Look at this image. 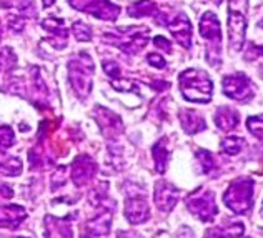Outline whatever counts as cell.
Here are the masks:
<instances>
[{"mask_svg":"<svg viewBox=\"0 0 263 238\" xmlns=\"http://www.w3.org/2000/svg\"><path fill=\"white\" fill-rule=\"evenodd\" d=\"M154 44H155L158 48H162V50H165V52H170V50H172V44H170V42H168L167 39H165V37H155Z\"/></svg>","mask_w":263,"mask_h":238,"instance_id":"obj_27","label":"cell"},{"mask_svg":"<svg viewBox=\"0 0 263 238\" xmlns=\"http://www.w3.org/2000/svg\"><path fill=\"white\" fill-rule=\"evenodd\" d=\"M186 207L202 222H213L218 213L215 193L212 190H206V188H198V190L193 192L186 198Z\"/></svg>","mask_w":263,"mask_h":238,"instance_id":"obj_5","label":"cell"},{"mask_svg":"<svg viewBox=\"0 0 263 238\" xmlns=\"http://www.w3.org/2000/svg\"><path fill=\"white\" fill-rule=\"evenodd\" d=\"M212 2H213V4H220V2H221V0H212Z\"/></svg>","mask_w":263,"mask_h":238,"instance_id":"obj_31","label":"cell"},{"mask_svg":"<svg viewBox=\"0 0 263 238\" xmlns=\"http://www.w3.org/2000/svg\"><path fill=\"white\" fill-rule=\"evenodd\" d=\"M97 170L95 162L87 155H80L72 163V180L77 187H84L93 178Z\"/></svg>","mask_w":263,"mask_h":238,"instance_id":"obj_11","label":"cell"},{"mask_svg":"<svg viewBox=\"0 0 263 238\" xmlns=\"http://www.w3.org/2000/svg\"><path fill=\"white\" fill-rule=\"evenodd\" d=\"M45 238H72V227L67 218H45Z\"/></svg>","mask_w":263,"mask_h":238,"instance_id":"obj_16","label":"cell"},{"mask_svg":"<svg viewBox=\"0 0 263 238\" xmlns=\"http://www.w3.org/2000/svg\"><path fill=\"white\" fill-rule=\"evenodd\" d=\"M167 138H162L160 142H157L154 147V158H155V169L158 173H163L167 169V162H168V150L167 147Z\"/></svg>","mask_w":263,"mask_h":238,"instance_id":"obj_20","label":"cell"},{"mask_svg":"<svg viewBox=\"0 0 263 238\" xmlns=\"http://www.w3.org/2000/svg\"><path fill=\"white\" fill-rule=\"evenodd\" d=\"M93 60L90 55L82 53L80 57L70 60L68 64V80H70L75 92L82 97H87L92 90V74H93Z\"/></svg>","mask_w":263,"mask_h":238,"instance_id":"obj_3","label":"cell"},{"mask_svg":"<svg viewBox=\"0 0 263 238\" xmlns=\"http://www.w3.org/2000/svg\"><path fill=\"white\" fill-rule=\"evenodd\" d=\"M247 129L252 132L253 137H257L260 140V143L263 145V115L260 117H250L247 120Z\"/></svg>","mask_w":263,"mask_h":238,"instance_id":"obj_23","label":"cell"},{"mask_svg":"<svg viewBox=\"0 0 263 238\" xmlns=\"http://www.w3.org/2000/svg\"><path fill=\"white\" fill-rule=\"evenodd\" d=\"M148 202L145 193L142 192H134L130 193L125 200V216L132 225H138V223L147 222L148 218Z\"/></svg>","mask_w":263,"mask_h":238,"instance_id":"obj_9","label":"cell"},{"mask_svg":"<svg viewBox=\"0 0 263 238\" xmlns=\"http://www.w3.org/2000/svg\"><path fill=\"white\" fill-rule=\"evenodd\" d=\"M223 94L237 102H247L253 97L252 82L243 74L227 75L223 79Z\"/></svg>","mask_w":263,"mask_h":238,"instance_id":"obj_7","label":"cell"},{"mask_svg":"<svg viewBox=\"0 0 263 238\" xmlns=\"http://www.w3.org/2000/svg\"><path fill=\"white\" fill-rule=\"evenodd\" d=\"M108 42H112L120 50L127 53H137L147 45L148 29L145 27H128V29H117L114 33H107Z\"/></svg>","mask_w":263,"mask_h":238,"instance_id":"obj_4","label":"cell"},{"mask_svg":"<svg viewBox=\"0 0 263 238\" xmlns=\"http://www.w3.org/2000/svg\"><path fill=\"white\" fill-rule=\"evenodd\" d=\"M221 150H223L227 155H237L245 147V138L241 137H227L223 142H221Z\"/></svg>","mask_w":263,"mask_h":238,"instance_id":"obj_21","label":"cell"},{"mask_svg":"<svg viewBox=\"0 0 263 238\" xmlns=\"http://www.w3.org/2000/svg\"><path fill=\"white\" fill-rule=\"evenodd\" d=\"M180 90L186 100L195 103H206L212 100L213 83L206 72L198 68H189L180 74Z\"/></svg>","mask_w":263,"mask_h":238,"instance_id":"obj_1","label":"cell"},{"mask_svg":"<svg viewBox=\"0 0 263 238\" xmlns=\"http://www.w3.org/2000/svg\"><path fill=\"white\" fill-rule=\"evenodd\" d=\"M247 19L240 10L230 7L228 9V37H230V50L240 52L245 42Z\"/></svg>","mask_w":263,"mask_h":238,"instance_id":"obj_8","label":"cell"},{"mask_svg":"<svg viewBox=\"0 0 263 238\" xmlns=\"http://www.w3.org/2000/svg\"><path fill=\"white\" fill-rule=\"evenodd\" d=\"M110 222H112V213L110 212L99 213L84 227L82 238H99L107 235L110 230Z\"/></svg>","mask_w":263,"mask_h":238,"instance_id":"obj_14","label":"cell"},{"mask_svg":"<svg viewBox=\"0 0 263 238\" xmlns=\"http://www.w3.org/2000/svg\"><path fill=\"white\" fill-rule=\"evenodd\" d=\"M147 60H148V64H152L157 68H163L165 67V60H163V57L160 53H150L147 57Z\"/></svg>","mask_w":263,"mask_h":238,"instance_id":"obj_26","label":"cell"},{"mask_svg":"<svg viewBox=\"0 0 263 238\" xmlns=\"http://www.w3.org/2000/svg\"><path fill=\"white\" fill-rule=\"evenodd\" d=\"M180 122H182V127L186 134H198V132L206 129V123L202 115L193 110H183L180 114Z\"/></svg>","mask_w":263,"mask_h":238,"instance_id":"obj_18","label":"cell"},{"mask_svg":"<svg viewBox=\"0 0 263 238\" xmlns=\"http://www.w3.org/2000/svg\"><path fill=\"white\" fill-rule=\"evenodd\" d=\"M223 202L232 212L238 215L247 213L253 204V181L250 178L235 180L225 192Z\"/></svg>","mask_w":263,"mask_h":238,"instance_id":"obj_2","label":"cell"},{"mask_svg":"<svg viewBox=\"0 0 263 238\" xmlns=\"http://www.w3.org/2000/svg\"><path fill=\"white\" fill-rule=\"evenodd\" d=\"M257 52H258L260 55H263V47H257Z\"/></svg>","mask_w":263,"mask_h":238,"instance_id":"obj_30","label":"cell"},{"mask_svg":"<svg viewBox=\"0 0 263 238\" xmlns=\"http://www.w3.org/2000/svg\"><path fill=\"white\" fill-rule=\"evenodd\" d=\"M13 197V190L9 185H0V200H9Z\"/></svg>","mask_w":263,"mask_h":238,"instance_id":"obj_28","label":"cell"},{"mask_svg":"<svg viewBox=\"0 0 263 238\" xmlns=\"http://www.w3.org/2000/svg\"><path fill=\"white\" fill-rule=\"evenodd\" d=\"M73 33L79 40H84V42L90 40V37H92V30H90V27L85 24H80V22H77L73 25Z\"/></svg>","mask_w":263,"mask_h":238,"instance_id":"obj_25","label":"cell"},{"mask_svg":"<svg viewBox=\"0 0 263 238\" xmlns=\"http://www.w3.org/2000/svg\"><path fill=\"white\" fill-rule=\"evenodd\" d=\"M68 4L77 10L92 13L102 20H115L120 13L119 7L108 0H68Z\"/></svg>","mask_w":263,"mask_h":238,"instance_id":"obj_6","label":"cell"},{"mask_svg":"<svg viewBox=\"0 0 263 238\" xmlns=\"http://www.w3.org/2000/svg\"><path fill=\"white\" fill-rule=\"evenodd\" d=\"M180 197V190L174 185L167 184V181H158L155 187V204L162 212H170L172 208L177 205V200Z\"/></svg>","mask_w":263,"mask_h":238,"instance_id":"obj_12","label":"cell"},{"mask_svg":"<svg viewBox=\"0 0 263 238\" xmlns=\"http://www.w3.org/2000/svg\"><path fill=\"white\" fill-rule=\"evenodd\" d=\"M13 143V132L9 127H0V150L10 149Z\"/></svg>","mask_w":263,"mask_h":238,"instance_id":"obj_24","label":"cell"},{"mask_svg":"<svg viewBox=\"0 0 263 238\" xmlns=\"http://www.w3.org/2000/svg\"><path fill=\"white\" fill-rule=\"evenodd\" d=\"M128 13L132 17H148V15H157L158 7L152 2V0H138V2L132 4L128 7Z\"/></svg>","mask_w":263,"mask_h":238,"instance_id":"obj_19","label":"cell"},{"mask_svg":"<svg viewBox=\"0 0 263 238\" xmlns=\"http://www.w3.org/2000/svg\"><path fill=\"white\" fill-rule=\"evenodd\" d=\"M197 158H198V163H200V169H202L203 173H210L217 169V162L213 160V155L210 152L206 150H198L197 152Z\"/></svg>","mask_w":263,"mask_h":238,"instance_id":"obj_22","label":"cell"},{"mask_svg":"<svg viewBox=\"0 0 263 238\" xmlns=\"http://www.w3.org/2000/svg\"><path fill=\"white\" fill-rule=\"evenodd\" d=\"M25 210L18 205H0V227L17 228L25 220Z\"/></svg>","mask_w":263,"mask_h":238,"instance_id":"obj_15","label":"cell"},{"mask_svg":"<svg viewBox=\"0 0 263 238\" xmlns=\"http://www.w3.org/2000/svg\"><path fill=\"white\" fill-rule=\"evenodd\" d=\"M238 112L230 107H220L215 112V123L220 130L223 132H232L238 125Z\"/></svg>","mask_w":263,"mask_h":238,"instance_id":"obj_17","label":"cell"},{"mask_svg":"<svg viewBox=\"0 0 263 238\" xmlns=\"http://www.w3.org/2000/svg\"><path fill=\"white\" fill-rule=\"evenodd\" d=\"M119 238H138V236L132 235V233H119Z\"/></svg>","mask_w":263,"mask_h":238,"instance_id":"obj_29","label":"cell"},{"mask_svg":"<svg viewBox=\"0 0 263 238\" xmlns=\"http://www.w3.org/2000/svg\"><path fill=\"white\" fill-rule=\"evenodd\" d=\"M168 25V30L172 32V35L177 39V42L182 47L185 48H190L192 45V25H190V20L185 13H178V15L170 20L167 24Z\"/></svg>","mask_w":263,"mask_h":238,"instance_id":"obj_13","label":"cell"},{"mask_svg":"<svg viewBox=\"0 0 263 238\" xmlns=\"http://www.w3.org/2000/svg\"><path fill=\"white\" fill-rule=\"evenodd\" d=\"M200 35L210 42L213 52H215V55H218L221 45V30L220 20L213 12H205L202 19H200Z\"/></svg>","mask_w":263,"mask_h":238,"instance_id":"obj_10","label":"cell"},{"mask_svg":"<svg viewBox=\"0 0 263 238\" xmlns=\"http://www.w3.org/2000/svg\"><path fill=\"white\" fill-rule=\"evenodd\" d=\"M261 215H263V205H261Z\"/></svg>","mask_w":263,"mask_h":238,"instance_id":"obj_32","label":"cell"}]
</instances>
